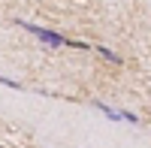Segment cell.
Listing matches in <instances>:
<instances>
[{
    "label": "cell",
    "instance_id": "7a4b0ae2",
    "mask_svg": "<svg viewBox=\"0 0 151 148\" xmlns=\"http://www.w3.org/2000/svg\"><path fill=\"white\" fill-rule=\"evenodd\" d=\"M97 109H100L103 115H109L112 121H127V124H139V115H133V112H118V109L103 106V103H97Z\"/></svg>",
    "mask_w": 151,
    "mask_h": 148
},
{
    "label": "cell",
    "instance_id": "6da1fadb",
    "mask_svg": "<svg viewBox=\"0 0 151 148\" xmlns=\"http://www.w3.org/2000/svg\"><path fill=\"white\" fill-rule=\"evenodd\" d=\"M18 27H24L27 33H33V36H40L42 42H48V45H73V48H79V52H88V42H82V40H70V36H60V33H55V30H48V27H40V24H30V21H15Z\"/></svg>",
    "mask_w": 151,
    "mask_h": 148
},
{
    "label": "cell",
    "instance_id": "3957f363",
    "mask_svg": "<svg viewBox=\"0 0 151 148\" xmlns=\"http://www.w3.org/2000/svg\"><path fill=\"white\" fill-rule=\"evenodd\" d=\"M97 52H100V55H103L106 60H112V64H121V57H118L115 52H112V48H103V45H97Z\"/></svg>",
    "mask_w": 151,
    "mask_h": 148
}]
</instances>
